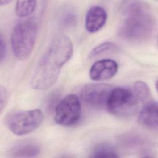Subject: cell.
I'll list each match as a JSON object with an SVG mask.
<instances>
[{"mask_svg":"<svg viewBox=\"0 0 158 158\" xmlns=\"http://www.w3.org/2000/svg\"><path fill=\"white\" fill-rule=\"evenodd\" d=\"M73 54V44L65 35L56 37L39 60L31 78L32 88L44 91L53 86L58 79L61 68Z\"/></svg>","mask_w":158,"mask_h":158,"instance_id":"cell-1","label":"cell"},{"mask_svg":"<svg viewBox=\"0 0 158 158\" xmlns=\"http://www.w3.org/2000/svg\"><path fill=\"white\" fill-rule=\"evenodd\" d=\"M8 99V94L7 92L3 86H1L0 89V108L1 111L2 112L4 107L6 106Z\"/></svg>","mask_w":158,"mask_h":158,"instance_id":"cell-16","label":"cell"},{"mask_svg":"<svg viewBox=\"0 0 158 158\" xmlns=\"http://www.w3.org/2000/svg\"><path fill=\"white\" fill-rule=\"evenodd\" d=\"M75 15L72 12H68L64 19V21L67 24H73L75 21Z\"/></svg>","mask_w":158,"mask_h":158,"instance_id":"cell-18","label":"cell"},{"mask_svg":"<svg viewBox=\"0 0 158 158\" xmlns=\"http://www.w3.org/2000/svg\"><path fill=\"white\" fill-rule=\"evenodd\" d=\"M11 2V1H0V4L1 6H3V5H6L8 3Z\"/></svg>","mask_w":158,"mask_h":158,"instance_id":"cell-19","label":"cell"},{"mask_svg":"<svg viewBox=\"0 0 158 158\" xmlns=\"http://www.w3.org/2000/svg\"><path fill=\"white\" fill-rule=\"evenodd\" d=\"M125 16L120 29V35L130 42H143L153 34L155 20L148 4L143 1H125L123 5Z\"/></svg>","mask_w":158,"mask_h":158,"instance_id":"cell-2","label":"cell"},{"mask_svg":"<svg viewBox=\"0 0 158 158\" xmlns=\"http://www.w3.org/2000/svg\"><path fill=\"white\" fill-rule=\"evenodd\" d=\"M81 103L78 97L70 94L63 98L55 109V122L62 126L71 127L77 124L81 117Z\"/></svg>","mask_w":158,"mask_h":158,"instance_id":"cell-6","label":"cell"},{"mask_svg":"<svg viewBox=\"0 0 158 158\" xmlns=\"http://www.w3.org/2000/svg\"><path fill=\"white\" fill-rule=\"evenodd\" d=\"M107 14L106 10L98 6H93L88 10L85 25L86 30L89 33H96L100 30L106 24Z\"/></svg>","mask_w":158,"mask_h":158,"instance_id":"cell-9","label":"cell"},{"mask_svg":"<svg viewBox=\"0 0 158 158\" xmlns=\"http://www.w3.org/2000/svg\"><path fill=\"white\" fill-rule=\"evenodd\" d=\"M158 106L156 101H147L138 114L141 125L148 129L157 130L158 127Z\"/></svg>","mask_w":158,"mask_h":158,"instance_id":"cell-10","label":"cell"},{"mask_svg":"<svg viewBox=\"0 0 158 158\" xmlns=\"http://www.w3.org/2000/svg\"><path fill=\"white\" fill-rule=\"evenodd\" d=\"M43 114L40 109L20 111L10 114L6 120L9 130L17 136H23L35 130L43 120Z\"/></svg>","mask_w":158,"mask_h":158,"instance_id":"cell-5","label":"cell"},{"mask_svg":"<svg viewBox=\"0 0 158 158\" xmlns=\"http://www.w3.org/2000/svg\"><path fill=\"white\" fill-rule=\"evenodd\" d=\"M118 49V46L112 42H104L93 48L89 54V58H93L104 54L114 52Z\"/></svg>","mask_w":158,"mask_h":158,"instance_id":"cell-14","label":"cell"},{"mask_svg":"<svg viewBox=\"0 0 158 158\" xmlns=\"http://www.w3.org/2000/svg\"><path fill=\"white\" fill-rule=\"evenodd\" d=\"M36 36L37 25L34 20H25L16 24L11 34V47L17 59H25L30 55Z\"/></svg>","mask_w":158,"mask_h":158,"instance_id":"cell-3","label":"cell"},{"mask_svg":"<svg viewBox=\"0 0 158 158\" xmlns=\"http://www.w3.org/2000/svg\"><path fill=\"white\" fill-rule=\"evenodd\" d=\"M118 70L117 63L110 59H104L95 62L89 70L90 78L96 81L112 78Z\"/></svg>","mask_w":158,"mask_h":158,"instance_id":"cell-8","label":"cell"},{"mask_svg":"<svg viewBox=\"0 0 158 158\" xmlns=\"http://www.w3.org/2000/svg\"><path fill=\"white\" fill-rule=\"evenodd\" d=\"M36 1H17L15 4L16 14L24 17L31 14L36 6Z\"/></svg>","mask_w":158,"mask_h":158,"instance_id":"cell-13","label":"cell"},{"mask_svg":"<svg viewBox=\"0 0 158 158\" xmlns=\"http://www.w3.org/2000/svg\"><path fill=\"white\" fill-rule=\"evenodd\" d=\"M139 101L133 90L123 87L113 88L109 96L107 110L118 117H129L137 110Z\"/></svg>","mask_w":158,"mask_h":158,"instance_id":"cell-4","label":"cell"},{"mask_svg":"<svg viewBox=\"0 0 158 158\" xmlns=\"http://www.w3.org/2000/svg\"><path fill=\"white\" fill-rule=\"evenodd\" d=\"M40 153V147L35 142L23 141L14 146L10 155L13 157H35Z\"/></svg>","mask_w":158,"mask_h":158,"instance_id":"cell-11","label":"cell"},{"mask_svg":"<svg viewBox=\"0 0 158 158\" xmlns=\"http://www.w3.org/2000/svg\"><path fill=\"white\" fill-rule=\"evenodd\" d=\"M6 43L4 40L3 36L2 35H1V37H0V60H1V62H2L5 57H6Z\"/></svg>","mask_w":158,"mask_h":158,"instance_id":"cell-17","label":"cell"},{"mask_svg":"<svg viewBox=\"0 0 158 158\" xmlns=\"http://www.w3.org/2000/svg\"><path fill=\"white\" fill-rule=\"evenodd\" d=\"M133 90L140 102L148 101V99L151 97L150 89L144 81H138L135 82Z\"/></svg>","mask_w":158,"mask_h":158,"instance_id":"cell-15","label":"cell"},{"mask_svg":"<svg viewBox=\"0 0 158 158\" xmlns=\"http://www.w3.org/2000/svg\"><path fill=\"white\" fill-rule=\"evenodd\" d=\"M112 87L104 83H90L81 89V98L88 106L95 109L106 108Z\"/></svg>","mask_w":158,"mask_h":158,"instance_id":"cell-7","label":"cell"},{"mask_svg":"<svg viewBox=\"0 0 158 158\" xmlns=\"http://www.w3.org/2000/svg\"><path fill=\"white\" fill-rule=\"evenodd\" d=\"M91 157H118L116 149L109 144H100L96 146L91 155Z\"/></svg>","mask_w":158,"mask_h":158,"instance_id":"cell-12","label":"cell"}]
</instances>
